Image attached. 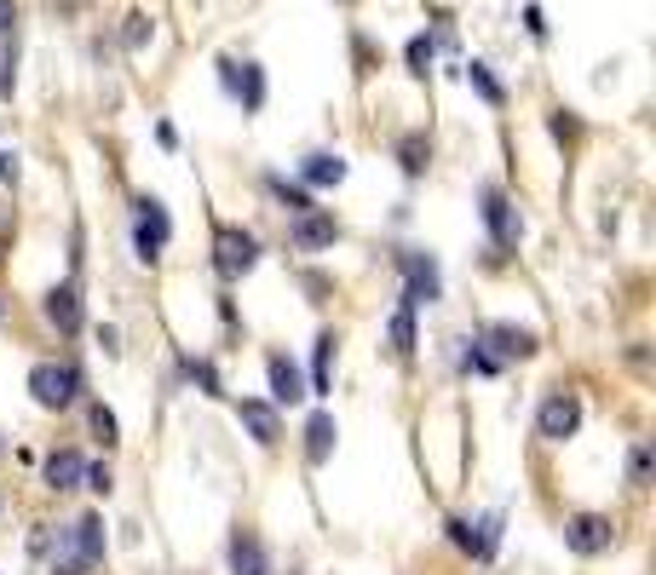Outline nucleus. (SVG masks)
I'll return each instance as SVG.
<instances>
[{
	"instance_id": "nucleus-1",
	"label": "nucleus",
	"mask_w": 656,
	"mask_h": 575,
	"mask_svg": "<svg viewBox=\"0 0 656 575\" xmlns=\"http://www.w3.org/2000/svg\"><path fill=\"white\" fill-rule=\"evenodd\" d=\"M29 391H35V403H41V409H70L75 397H81V368H70V363H35V368H29Z\"/></svg>"
},
{
	"instance_id": "nucleus-2",
	"label": "nucleus",
	"mask_w": 656,
	"mask_h": 575,
	"mask_svg": "<svg viewBox=\"0 0 656 575\" xmlns=\"http://www.w3.org/2000/svg\"><path fill=\"white\" fill-rule=\"evenodd\" d=\"M259 259V242L248 236L242 225H219V236H213V265H219V276L225 282H236V276H248Z\"/></svg>"
},
{
	"instance_id": "nucleus-3",
	"label": "nucleus",
	"mask_w": 656,
	"mask_h": 575,
	"mask_svg": "<svg viewBox=\"0 0 656 575\" xmlns=\"http://www.w3.org/2000/svg\"><path fill=\"white\" fill-rule=\"evenodd\" d=\"M610 541H616V524H610V518H599V512H576V518L564 524V547L582 552V558H599V552H610Z\"/></svg>"
},
{
	"instance_id": "nucleus-4",
	"label": "nucleus",
	"mask_w": 656,
	"mask_h": 575,
	"mask_svg": "<svg viewBox=\"0 0 656 575\" xmlns=\"http://www.w3.org/2000/svg\"><path fill=\"white\" fill-rule=\"evenodd\" d=\"M576 426H582V403H576L570 391H553L536 414V432L547 437V443H564V437H576Z\"/></svg>"
},
{
	"instance_id": "nucleus-5",
	"label": "nucleus",
	"mask_w": 656,
	"mask_h": 575,
	"mask_svg": "<svg viewBox=\"0 0 656 575\" xmlns=\"http://www.w3.org/2000/svg\"><path fill=\"white\" fill-rule=\"evenodd\" d=\"M484 219H490V230H495V248L513 253L518 236H524V225H518V207L507 202L501 190H484Z\"/></svg>"
},
{
	"instance_id": "nucleus-6",
	"label": "nucleus",
	"mask_w": 656,
	"mask_h": 575,
	"mask_svg": "<svg viewBox=\"0 0 656 575\" xmlns=\"http://www.w3.org/2000/svg\"><path fill=\"white\" fill-rule=\"evenodd\" d=\"M398 265H403V276H409L403 305H432V299H438V265H432L426 253H403Z\"/></svg>"
},
{
	"instance_id": "nucleus-7",
	"label": "nucleus",
	"mask_w": 656,
	"mask_h": 575,
	"mask_svg": "<svg viewBox=\"0 0 656 575\" xmlns=\"http://www.w3.org/2000/svg\"><path fill=\"white\" fill-rule=\"evenodd\" d=\"M495 535H501V518H484V524H467V518H449V541L472 558H490L495 552Z\"/></svg>"
},
{
	"instance_id": "nucleus-8",
	"label": "nucleus",
	"mask_w": 656,
	"mask_h": 575,
	"mask_svg": "<svg viewBox=\"0 0 656 575\" xmlns=\"http://www.w3.org/2000/svg\"><path fill=\"white\" fill-rule=\"evenodd\" d=\"M334 236H340V225H334V213H300L294 219V248L300 253H317V248H334Z\"/></svg>"
},
{
	"instance_id": "nucleus-9",
	"label": "nucleus",
	"mask_w": 656,
	"mask_h": 575,
	"mask_svg": "<svg viewBox=\"0 0 656 575\" xmlns=\"http://www.w3.org/2000/svg\"><path fill=\"white\" fill-rule=\"evenodd\" d=\"M236 414H242V426H248V432H254V443H265V449H271V443H277V409H271V403H259V397H242V403H236Z\"/></svg>"
},
{
	"instance_id": "nucleus-10",
	"label": "nucleus",
	"mask_w": 656,
	"mask_h": 575,
	"mask_svg": "<svg viewBox=\"0 0 656 575\" xmlns=\"http://www.w3.org/2000/svg\"><path fill=\"white\" fill-rule=\"evenodd\" d=\"M167 242V213L162 202H139V259H156Z\"/></svg>"
},
{
	"instance_id": "nucleus-11",
	"label": "nucleus",
	"mask_w": 656,
	"mask_h": 575,
	"mask_svg": "<svg viewBox=\"0 0 656 575\" xmlns=\"http://www.w3.org/2000/svg\"><path fill=\"white\" fill-rule=\"evenodd\" d=\"M231 575H271L265 547H259L248 529H236V535H231Z\"/></svg>"
},
{
	"instance_id": "nucleus-12",
	"label": "nucleus",
	"mask_w": 656,
	"mask_h": 575,
	"mask_svg": "<svg viewBox=\"0 0 656 575\" xmlns=\"http://www.w3.org/2000/svg\"><path fill=\"white\" fill-rule=\"evenodd\" d=\"M265 374H271V397H277V403H300L305 397L300 368L288 363V357H265Z\"/></svg>"
},
{
	"instance_id": "nucleus-13",
	"label": "nucleus",
	"mask_w": 656,
	"mask_h": 575,
	"mask_svg": "<svg viewBox=\"0 0 656 575\" xmlns=\"http://www.w3.org/2000/svg\"><path fill=\"white\" fill-rule=\"evenodd\" d=\"M47 317H52V328H58V334H75V328H81V294H75L70 282L47 294Z\"/></svg>"
},
{
	"instance_id": "nucleus-14",
	"label": "nucleus",
	"mask_w": 656,
	"mask_h": 575,
	"mask_svg": "<svg viewBox=\"0 0 656 575\" xmlns=\"http://www.w3.org/2000/svg\"><path fill=\"white\" fill-rule=\"evenodd\" d=\"M75 558L93 570L98 558H104V518L98 512H87V518H75Z\"/></svg>"
},
{
	"instance_id": "nucleus-15",
	"label": "nucleus",
	"mask_w": 656,
	"mask_h": 575,
	"mask_svg": "<svg viewBox=\"0 0 656 575\" xmlns=\"http://www.w3.org/2000/svg\"><path fill=\"white\" fill-rule=\"evenodd\" d=\"M484 340H490L501 357H536V334H530V328H513V322H495Z\"/></svg>"
},
{
	"instance_id": "nucleus-16",
	"label": "nucleus",
	"mask_w": 656,
	"mask_h": 575,
	"mask_svg": "<svg viewBox=\"0 0 656 575\" xmlns=\"http://www.w3.org/2000/svg\"><path fill=\"white\" fill-rule=\"evenodd\" d=\"M328 455H334V414H311V426H305V460L323 466Z\"/></svg>"
},
{
	"instance_id": "nucleus-17",
	"label": "nucleus",
	"mask_w": 656,
	"mask_h": 575,
	"mask_svg": "<svg viewBox=\"0 0 656 575\" xmlns=\"http://www.w3.org/2000/svg\"><path fill=\"white\" fill-rule=\"evenodd\" d=\"M81 472H87V460L75 455V449H58V455H47V489H75V483H81Z\"/></svg>"
},
{
	"instance_id": "nucleus-18",
	"label": "nucleus",
	"mask_w": 656,
	"mask_h": 575,
	"mask_svg": "<svg viewBox=\"0 0 656 575\" xmlns=\"http://www.w3.org/2000/svg\"><path fill=\"white\" fill-rule=\"evenodd\" d=\"M225 87H231L236 98L248 104V110H259V104H265V81H259V69H242V75H236V64H225Z\"/></svg>"
},
{
	"instance_id": "nucleus-19",
	"label": "nucleus",
	"mask_w": 656,
	"mask_h": 575,
	"mask_svg": "<svg viewBox=\"0 0 656 575\" xmlns=\"http://www.w3.org/2000/svg\"><path fill=\"white\" fill-rule=\"evenodd\" d=\"M305 184H340L346 179V161L340 156H328V150H317V156H305Z\"/></svg>"
},
{
	"instance_id": "nucleus-20",
	"label": "nucleus",
	"mask_w": 656,
	"mask_h": 575,
	"mask_svg": "<svg viewBox=\"0 0 656 575\" xmlns=\"http://www.w3.org/2000/svg\"><path fill=\"white\" fill-rule=\"evenodd\" d=\"M334 334H317V368H311V391H305V397H323L328 391V380H334Z\"/></svg>"
},
{
	"instance_id": "nucleus-21",
	"label": "nucleus",
	"mask_w": 656,
	"mask_h": 575,
	"mask_svg": "<svg viewBox=\"0 0 656 575\" xmlns=\"http://www.w3.org/2000/svg\"><path fill=\"white\" fill-rule=\"evenodd\" d=\"M398 161H403V173H409V179H421L426 173V161H432V144H426V133H409L398 144Z\"/></svg>"
},
{
	"instance_id": "nucleus-22",
	"label": "nucleus",
	"mask_w": 656,
	"mask_h": 575,
	"mask_svg": "<svg viewBox=\"0 0 656 575\" xmlns=\"http://www.w3.org/2000/svg\"><path fill=\"white\" fill-rule=\"evenodd\" d=\"M386 334H392V351H398V357H409V351H415V305H398V317H392V328H386Z\"/></svg>"
},
{
	"instance_id": "nucleus-23",
	"label": "nucleus",
	"mask_w": 656,
	"mask_h": 575,
	"mask_svg": "<svg viewBox=\"0 0 656 575\" xmlns=\"http://www.w3.org/2000/svg\"><path fill=\"white\" fill-rule=\"evenodd\" d=\"M651 472H656V449H651V443H633V455H628V483H633V489H645V483H651Z\"/></svg>"
},
{
	"instance_id": "nucleus-24",
	"label": "nucleus",
	"mask_w": 656,
	"mask_h": 575,
	"mask_svg": "<svg viewBox=\"0 0 656 575\" xmlns=\"http://www.w3.org/2000/svg\"><path fill=\"white\" fill-rule=\"evenodd\" d=\"M271 196H277V202L288 207V213H294V219H300V213H311V196H305L300 184H288V179H271Z\"/></svg>"
},
{
	"instance_id": "nucleus-25",
	"label": "nucleus",
	"mask_w": 656,
	"mask_h": 575,
	"mask_svg": "<svg viewBox=\"0 0 656 575\" xmlns=\"http://www.w3.org/2000/svg\"><path fill=\"white\" fill-rule=\"evenodd\" d=\"M87 420H93V437L110 449V443H116V414L104 409V403H93V409H87Z\"/></svg>"
},
{
	"instance_id": "nucleus-26",
	"label": "nucleus",
	"mask_w": 656,
	"mask_h": 575,
	"mask_svg": "<svg viewBox=\"0 0 656 575\" xmlns=\"http://www.w3.org/2000/svg\"><path fill=\"white\" fill-rule=\"evenodd\" d=\"M467 75H472V87L484 92V104H501V98H507V92H501V81H495V75H490L484 64H472Z\"/></svg>"
},
{
	"instance_id": "nucleus-27",
	"label": "nucleus",
	"mask_w": 656,
	"mask_h": 575,
	"mask_svg": "<svg viewBox=\"0 0 656 575\" xmlns=\"http://www.w3.org/2000/svg\"><path fill=\"white\" fill-rule=\"evenodd\" d=\"M121 41H127V46H144V41H150V18H144V12H127V29H121Z\"/></svg>"
},
{
	"instance_id": "nucleus-28",
	"label": "nucleus",
	"mask_w": 656,
	"mask_h": 575,
	"mask_svg": "<svg viewBox=\"0 0 656 575\" xmlns=\"http://www.w3.org/2000/svg\"><path fill=\"white\" fill-rule=\"evenodd\" d=\"M426 64H432V41H426V35H415V41H409V69H415V75H426Z\"/></svg>"
},
{
	"instance_id": "nucleus-29",
	"label": "nucleus",
	"mask_w": 656,
	"mask_h": 575,
	"mask_svg": "<svg viewBox=\"0 0 656 575\" xmlns=\"http://www.w3.org/2000/svg\"><path fill=\"white\" fill-rule=\"evenodd\" d=\"M190 368V380L208 391V397H219V374H213V363H185Z\"/></svg>"
},
{
	"instance_id": "nucleus-30",
	"label": "nucleus",
	"mask_w": 656,
	"mask_h": 575,
	"mask_svg": "<svg viewBox=\"0 0 656 575\" xmlns=\"http://www.w3.org/2000/svg\"><path fill=\"white\" fill-rule=\"evenodd\" d=\"M467 368H472V374H495L501 363H495V357L484 351V345H472V351H467Z\"/></svg>"
},
{
	"instance_id": "nucleus-31",
	"label": "nucleus",
	"mask_w": 656,
	"mask_h": 575,
	"mask_svg": "<svg viewBox=\"0 0 656 575\" xmlns=\"http://www.w3.org/2000/svg\"><path fill=\"white\" fill-rule=\"evenodd\" d=\"M52 575H87V564H81V558H58V564H52Z\"/></svg>"
},
{
	"instance_id": "nucleus-32",
	"label": "nucleus",
	"mask_w": 656,
	"mask_h": 575,
	"mask_svg": "<svg viewBox=\"0 0 656 575\" xmlns=\"http://www.w3.org/2000/svg\"><path fill=\"white\" fill-rule=\"evenodd\" d=\"M12 23H18V0H0V35H6Z\"/></svg>"
},
{
	"instance_id": "nucleus-33",
	"label": "nucleus",
	"mask_w": 656,
	"mask_h": 575,
	"mask_svg": "<svg viewBox=\"0 0 656 575\" xmlns=\"http://www.w3.org/2000/svg\"><path fill=\"white\" fill-rule=\"evenodd\" d=\"M64 6H75V0H64Z\"/></svg>"
}]
</instances>
